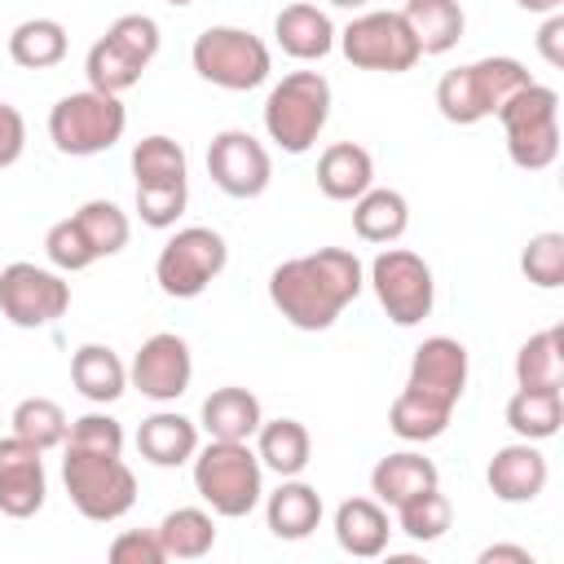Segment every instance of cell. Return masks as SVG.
I'll use <instances>...</instances> for the list:
<instances>
[{
    "label": "cell",
    "instance_id": "cell-14",
    "mask_svg": "<svg viewBox=\"0 0 564 564\" xmlns=\"http://www.w3.org/2000/svg\"><path fill=\"white\" fill-rule=\"evenodd\" d=\"M189 379H194V357H189V344H185L176 330L150 335V339L137 348L132 366H128V383H132L141 397L159 401V405L185 397V392H189Z\"/></svg>",
    "mask_w": 564,
    "mask_h": 564
},
{
    "label": "cell",
    "instance_id": "cell-37",
    "mask_svg": "<svg viewBox=\"0 0 564 564\" xmlns=\"http://www.w3.org/2000/svg\"><path fill=\"white\" fill-rule=\"evenodd\" d=\"M13 436H22L35 449H57L70 436V419L53 397H26L13 405Z\"/></svg>",
    "mask_w": 564,
    "mask_h": 564
},
{
    "label": "cell",
    "instance_id": "cell-12",
    "mask_svg": "<svg viewBox=\"0 0 564 564\" xmlns=\"http://www.w3.org/2000/svg\"><path fill=\"white\" fill-rule=\"evenodd\" d=\"M70 308V282L57 269L13 260L0 269V313L18 330H44Z\"/></svg>",
    "mask_w": 564,
    "mask_h": 564
},
{
    "label": "cell",
    "instance_id": "cell-39",
    "mask_svg": "<svg viewBox=\"0 0 564 564\" xmlns=\"http://www.w3.org/2000/svg\"><path fill=\"white\" fill-rule=\"evenodd\" d=\"M520 273L542 291L564 286V234H555V229L533 234L520 251Z\"/></svg>",
    "mask_w": 564,
    "mask_h": 564
},
{
    "label": "cell",
    "instance_id": "cell-34",
    "mask_svg": "<svg viewBox=\"0 0 564 564\" xmlns=\"http://www.w3.org/2000/svg\"><path fill=\"white\" fill-rule=\"evenodd\" d=\"M132 176L137 185H189V159L181 141L154 132L132 145Z\"/></svg>",
    "mask_w": 564,
    "mask_h": 564
},
{
    "label": "cell",
    "instance_id": "cell-43",
    "mask_svg": "<svg viewBox=\"0 0 564 564\" xmlns=\"http://www.w3.org/2000/svg\"><path fill=\"white\" fill-rule=\"evenodd\" d=\"M189 203V185H137V216L150 229H172Z\"/></svg>",
    "mask_w": 564,
    "mask_h": 564
},
{
    "label": "cell",
    "instance_id": "cell-11",
    "mask_svg": "<svg viewBox=\"0 0 564 564\" xmlns=\"http://www.w3.org/2000/svg\"><path fill=\"white\" fill-rule=\"evenodd\" d=\"M366 282L375 286L379 308L397 326H419L432 313V304H436V282H432L427 260L414 256V251H405V247H383L370 260Z\"/></svg>",
    "mask_w": 564,
    "mask_h": 564
},
{
    "label": "cell",
    "instance_id": "cell-4",
    "mask_svg": "<svg viewBox=\"0 0 564 564\" xmlns=\"http://www.w3.org/2000/svg\"><path fill=\"white\" fill-rule=\"evenodd\" d=\"M533 75L516 62V57H480V62H467V66H454L441 75L436 84V110L458 123V128H471L489 115L502 110V101L511 93H520Z\"/></svg>",
    "mask_w": 564,
    "mask_h": 564
},
{
    "label": "cell",
    "instance_id": "cell-23",
    "mask_svg": "<svg viewBox=\"0 0 564 564\" xmlns=\"http://www.w3.org/2000/svg\"><path fill=\"white\" fill-rule=\"evenodd\" d=\"M401 18H405V26H410V35H414L423 57L449 53L467 31V13H463L458 0H405Z\"/></svg>",
    "mask_w": 564,
    "mask_h": 564
},
{
    "label": "cell",
    "instance_id": "cell-6",
    "mask_svg": "<svg viewBox=\"0 0 564 564\" xmlns=\"http://www.w3.org/2000/svg\"><path fill=\"white\" fill-rule=\"evenodd\" d=\"M62 485H66L75 511L93 524H115L137 502V476L119 454H88V449L66 445Z\"/></svg>",
    "mask_w": 564,
    "mask_h": 564
},
{
    "label": "cell",
    "instance_id": "cell-50",
    "mask_svg": "<svg viewBox=\"0 0 564 564\" xmlns=\"http://www.w3.org/2000/svg\"><path fill=\"white\" fill-rule=\"evenodd\" d=\"M167 4H176V9H185V4H194V0H167Z\"/></svg>",
    "mask_w": 564,
    "mask_h": 564
},
{
    "label": "cell",
    "instance_id": "cell-22",
    "mask_svg": "<svg viewBox=\"0 0 564 564\" xmlns=\"http://www.w3.org/2000/svg\"><path fill=\"white\" fill-rule=\"evenodd\" d=\"M137 449H141V458L154 463V467H181V463H189L194 449H198V423L185 419V414H176V410H159V414L141 419V427H137Z\"/></svg>",
    "mask_w": 564,
    "mask_h": 564
},
{
    "label": "cell",
    "instance_id": "cell-24",
    "mask_svg": "<svg viewBox=\"0 0 564 564\" xmlns=\"http://www.w3.org/2000/svg\"><path fill=\"white\" fill-rule=\"evenodd\" d=\"M70 383H75V392L84 401L110 405V401H119L128 392V366L106 344H79L75 357H70Z\"/></svg>",
    "mask_w": 564,
    "mask_h": 564
},
{
    "label": "cell",
    "instance_id": "cell-20",
    "mask_svg": "<svg viewBox=\"0 0 564 564\" xmlns=\"http://www.w3.org/2000/svg\"><path fill=\"white\" fill-rule=\"evenodd\" d=\"M388 538H392V520L379 498H344L335 507V542L348 555L375 560L388 551Z\"/></svg>",
    "mask_w": 564,
    "mask_h": 564
},
{
    "label": "cell",
    "instance_id": "cell-44",
    "mask_svg": "<svg viewBox=\"0 0 564 564\" xmlns=\"http://www.w3.org/2000/svg\"><path fill=\"white\" fill-rule=\"evenodd\" d=\"M110 560H115V564H163L167 555H163L154 529H123V533L110 542Z\"/></svg>",
    "mask_w": 564,
    "mask_h": 564
},
{
    "label": "cell",
    "instance_id": "cell-16",
    "mask_svg": "<svg viewBox=\"0 0 564 564\" xmlns=\"http://www.w3.org/2000/svg\"><path fill=\"white\" fill-rule=\"evenodd\" d=\"M48 498L44 449L26 445L22 436L0 441V511L9 520H31Z\"/></svg>",
    "mask_w": 564,
    "mask_h": 564
},
{
    "label": "cell",
    "instance_id": "cell-1",
    "mask_svg": "<svg viewBox=\"0 0 564 564\" xmlns=\"http://www.w3.org/2000/svg\"><path fill=\"white\" fill-rule=\"evenodd\" d=\"M366 264L348 247H317L291 256L269 273V304L295 330H330L339 313L361 295Z\"/></svg>",
    "mask_w": 564,
    "mask_h": 564
},
{
    "label": "cell",
    "instance_id": "cell-33",
    "mask_svg": "<svg viewBox=\"0 0 564 564\" xmlns=\"http://www.w3.org/2000/svg\"><path fill=\"white\" fill-rule=\"evenodd\" d=\"M449 419H454L449 405H441V401H432V397H423V392H414V388H401L397 401H392V410H388V427H392L401 441H410V445L436 441V436L449 427Z\"/></svg>",
    "mask_w": 564,
    "mask_h": 564
},
{
    "label": "cell",
    "instance_id": "cell-8",
    "mask_svg": "<svg viewBox=\"0 0 564 564\" xmlns=\"http://www.w3.org/2000/svg\"><path fill=\"white\" fill-rule=\"evenodd\" d=\"M128 128V110L119 97L84 88V93H66L53 110H48V141L57 145V154L70 159H88V154H106Z\"/></svg>",
    "mask_w": 564,
    "mask_h": 564
},
{
    "label": "cell",
    "instance_id": "cell-9",
    "mask_svg": "<svg viewBox=\"0 0 564 564\" xmlns=\"http://www.w3.org/2000/svg\"><path fill=\"white\" fill-rule=\"evenodd\" d=\"M225 264H229L225 238L216 229H207V225H185L159 247L154 282L172 300H194L225 273Z\"/></svg>",
    "mask_w": 564,
    "mask_h": 564
},
{
    "label": "cell",
    "instance_id": "cell-38",
    "mask_svg": "<svg viewBox=\"0 0 564 564\" xmlns=\"http://www.w3.org/2000/svg\"><path fill=\"white\" fill-rule=\"evenodd\" d=\"M392 511H397V529H401L410 542H436V538H445L449 524H454V507H449V498L441 494V485H436V489H423V494H414V498H405V502L392 507Z\"/></svg>",
    "mask_w": 564,
    "mask_h": 564
},
{
    "label": "cell",
    "instance_id": "cell-17",
    "mask_svg": "<svg viewBox=\"0 0 564 564\" xmlns=\"http://www.w3.org/2000/svg\"><path fill=\"white\" fill-rule=\"evenodd\" d=\"M485 480L498 502H533L546 489L551 467H546V454L538 449V441H511V445L494 449Z\"/></svg>",
    "mask_w": 564,
    "mask_h": 564
},
{
    "label": "cell",
    "instance_id": "cell-5",
    "mask_svg": "<svg viewBox=\"0 0 564 564\" xmlns=\"http://www.w3.org/2000/svg\"><path fill=\"white\" fill-rule=\"evenodd\" d=\"M507 137V154L520 172H542L560 159V93L529 79L494 115Z\"/></svg>",
    "mask_w": 564,
    "mask_h": 564
},
{
    "label": "cell",
    "instance_id": "cell-28",
    "mask_svg": "<svg viewBox=\"0 0 564 564\" xmlns=\"http://www.w3.org/2000/svg\"><path fill=\"white\" fill-rule=\"evenodd\" d=\"M256 458L278 476H300L313 458V436L300 419H264L256 427Z\"/></svg>",
    "mask_w": 564,
    "mask_h": 564
},
{
    "label": "cell",
    "instance_id": "cell-10",
    "mask_svg": "<svg viewBox=\"0 0 564 564\" xmlns=\"http://www.w3.org/2000/svg\"><path fill=\"white\" fill-rule=\"evenodd\" d=\"M339 53L357 66V70H383V75H401L419 66V44L401 18V9H366L357 13L339 35H335Z\"/></svg>",
    "mask_w": 564,
    "mask_h": 564
},
{
    "label": "cell",
    "instance_id": "cell-13",
    "mask_svg": "<svg viewBox=\"0 0 564 564\" xmlns=\"http://www.w3.org/2000/svg\"><path fill=\"white\" fill-rule=\"evenodd\" d=\"M207 176L229 198H260L273 181V159L264 141H256L242 128H225L207 145Z\"/></svg>",
    "mask_w": 564,
    "mask_h": 564
},
{
    "label": "cell",
    "instance_id": "cell-15",
    "mask_svg": "<svg viewBox=\"0 0 564 564\" xmlns=\"http://www.w3.org/2000/svg\"><path fill=\"white\" fill-rule=\"evenodd\" d=\"M467 375H471V361H467V348L454 339V335H432L414 348V361H410V379L405 388L441 401V405H458L463 392H467Z\"/></svg>",
    "mask_w": 564,
    "mask_h": 564
},
{
    "label": "cell",
    "instance_id": "cell-30",
    "mask_svg": "<svg viewBox=\"0 0 564 564\" xmlns=\"http://www.w3.org/2000/svg\"><path fill=\"white\" fill-rule=\"evenodd\" d=\"M66 26L57 18H26L9 31V57L22 70H48L66 57Z\"/></svg>",
    "mask_w": 564,
    "mask_h": 564
},
{
    "label": "cell",
    "instance_id": "cell-29",
    "mask_svg": "<svg viewBox=\"0 0 564 564\" xmlns=\"http://www.w3.org/2000/svg\"><path fill=\"white\" fill-rule=\"evenodd\" d=\"M502 419L520 441H551L564 423V392L560 388H516Z\"/></svg>",
    "mask_w": 564,
    "mask_h": 564
},
{
    "label": "cell",
    "instance_id": "cell-45",
    "mask_svg": "<svg viewBox=\"0 0 564 564\" xmlns=\"http://www.w3.org/2000/svg\"><path fill=\"white\" fill-rule=\"evenodd\" d=\"M26 150V119L18 106L0 101V167H13Z\"/></svg>",
    "mask_w": 564,
    "mask_h": 564
},
{
    "label": "cell",
    "instance_id": "cell-48",
    "mask_svg": "<svg viewBox=\"0 0 564 564\" xmlns=\"http://www.w3.org/2000/svg\"><path fill=\"white\" fill-rule=\"evenodd\" d=\"M524 13H560L564 9V0H516Z\"/></svg>",
    "mask_w": 564,
    "mask_h": 564
},
{
    "label": "cell",
    "instance_id": "cell-40",
    "mask_svg": "<svg viewBox=\"0 0 564 564\" xmlns=\"http://www.w3.org/2000/svg\"><path fill=\"white\" fill-rule=\"evenodd\" d=\"M106 35H110L128 57H137L141 66H150V62L159 57V44H163V31H159V22H154L150 13H119V18L106 26Z\"/></svg>",
    "mask_w": 564,
    "mask_h": 564
},
{
    "label": "cell",
    "instance_id": "cell-31",
    "mask_svg": "<svg viewBox=\"0 0 564 564\" xmlns=\"http://www.w3.org/2000/svg\"><path fill=\"white\" fill-rule=\"evenodd\" d=\"M159 546L167 560H203L216 546V520L203 507H176L159 520Z\"/></svg>",
    "mask_w": 564,
    "mask_h": 564
},
{
    "label": "cell",
    "instance_id": "cell-47",
    "mask_svg": "<svg viewBox=\"0 0 564 564\" xmlns=\"http://www.w3.org/2000/svg\"><path fill=\"white\" fill-rule=\"evenodd\" d=\"M480 564H533V555L524 546H511V542H494L480 551Z\"/></svg>",
    "mask_w": 564,
    "mask_h": 564
},
{
    "label": "cell",
    "instance_id": "cell-19",
    "mask_svg": "<svg viewBox=\"0 0 564 564\" xmlns=\"http://www.w3.org/2000/svg\"><path fill=\"white\" fill-rule=\"evenodd\" d=\"M264 524L282 542H304L322 524V494L300 476H282V485L264 498Z\"/></svg>",
    "mask_w": 564,
    "mask_h": 564
},
{
    "label": "cell",
    "instance_id": "cell-49",
    "mask_svg": "<svg viewBox=\"0 0 564 564\" xmlns=\"http://www.w3.org/2000/svg\"><path fill=\"white\" fill-rule=\"evenodd\" d=\"M326 4H335V9H366L370 0H326Z\"/></svg>",
    "mask_w": 564,
    "mask_h": 564
},
{
    "label": "cell",
    "instance_id": "cell-7",
    "mask_svg": "<svg viewBox=\"0 0 564 564\" xmlns=\"http://www.w3.org/2000/svg\"><path fill=\"white\" fill-rule=\"evenodd\" d=\"M189 62H194L198 79H207V84H216L225 93H251L273 70L269 44L247 26H207L194 40Z\"/></svg>",
    "mask_w": 564,
    "mask_h": 564
},
{
    "label": "cell",
    "instance_id": "cell-27",
    "mask_svg": "<svg viewBox=\"0 0 564 564\" xmlns=\"http://www.w3.org/2000/svg\"><path fill=\"white\" fill-rule=\"evenodd\" d=\"M352 229L361 242H397L405 229H410V203L401 189H383V185H370L361 198H352Z\"/></svg>",
    "mask_w": 564,
    "mask_h": 564
},
{
    "label": "cell",
    "instance_id": "cell-18",
    "mask_svg": "<svg viewBox=\"0 0 564 564\" xmlns=\"http://www.w3.org/2000/svg\"><path fill=\"white\" fill-rule=\"evenodd\" d=\"M335 22H330V13L326 9H317V4H308V0H295V4H286L278 18H273V40H278V48L286 53V57H295V62H322L330 48H335Z\"/></svg>",
    "mask_w": 564,
    "mask_h": 564
},
{
    "label": "cell",
    "instance_id": "cell-35",
    "mask_svg": "<svg viewBox=\"0 0 564 564\" xmlns=\"http://www.w3.org/2000/svg\"><path fill=\"white\" fill-rule=\"evenodd\" d=\"M70 220L79 225V234H84V242H88V251H93L97 260L119 256V251L128 247V238H132L128 212H119L110 198H88L79 212H70Z\"/></svg>",
    "mask_w": 564,
    "mask_h": 564
},
{
    "label": "cell",
    "instance_id": "cell-3",
    "mask_svg": "<svg viewBox=\"0 0 564 564\" xmlns=\"http://www.w3.org/2000/svg\"><path fill=\"white\" fill-rule=\"evenodd\" d=\"M330 119V79L322 70H291L264 97V132L282 154H308Z\"/></svg>",
    "mask_w": 564,
    "mask_h": 564
},
{
    "label": "cell",
    "instance_id": "cell-42",
    "mask_svg": "<svg viewBox=\"0 0 564 564\" xmlns=\"http://www.w3.org/2000/svg\"><path fill=\"white\" fill-rule=\"evenodd\" d=\"M66 445L70 449H88V454H123V427L106 410H88V414L70 419Z\"/></svg>",
    "mask_w": 564,
    "mask_h": 564
},
{
    "label": "cell",
    "instance_id": "cell-46",
    "mask_svg": "<svg viewBox=\"0 0 564 564\" xmlns=\"http://www.w3.org/2000/svg\"><path fill=\"white\" fill-rule=\"evenodd\" d=\"M538 53L551 66H564V13H546V22L538 31Z\"/></svg>",
    "mask_w": 564,
    "mask_h": 564
},
{
    "label": "cell",
    "instance_id": "cell-36",
    "mask_svg": "<svg viewBox=\"0 0 564 564\" xmlns=\"http://www.w3.org/2000/svg\"><path fill=\"white\" fill-rule=\"evenodd\" d=\"M84 75H88V88L110 93V97H123L128 88L141 84L145 66H141L137 57H128L110 35H101V40L88 48V57H84Z\"/></svg>",
    "mask_w": 564,
    "mask_h": 564
},
{
    "label": "cell",
    "instance_id": "cell-2",
    "mask_svg": "<svg viewBox=\"0 0 564 564\" xmlns=\"http://www.w3.org/2000/svg\"><path fill=\"white\" fill-rule=\"evenodd\" d=\"M194 489L212 507V516L242 520L260 507L264 494V463L247 441H207L194 449Z\"/></svg>",
    "mask_w": 564,
    "mask_h": 564
},
{
    "label": "cell",
    "instance_id": "cell-21",
    "mask_svg": "<svg viewBox=\"0 0 564 564\" xmlns=\"http://www.w3.org/2000/svg\"><path fill=\"white\" fill-rule=\"evenodd\" d=\"M375 185V159L357 141H335L317 159V189L330 203H352Z\"/></svg>",
    "mask_w": 564,
    "mask_h": 564
},
{
    "label": "cell",
    "instance_id": "cell-26",
    "mask_svg": "<svg viewBox=\"0 0 564 564\" xmlns=\"http://www.w3.org/2000/svg\"><path fill=\"white\" fill-rule=\"evenodd\" d=\"M441 485V471L432 458L414 454V449H397L388 458L375 463L370 471V494L383 502V507H401L405 498L423 494V489H436Z\"/></svg>",
    "mask_w": 564,
    "mask_h": 564
},
{
    "label": "cell",
    "instance_id": "cell-32",
    "mask_svg": "<svg viewBox=\"0 0 564 564\" xmlns=\"http://www.w3.org/2000/svg\"><path fill=\"white\" fill-rule=\"evenodd\" d=\"M516 388H564V330L546 326L516 352Z\"/></svg>",
    "mask_w": 564,
    "mask_h": 564
},
{
    "label": "cell",
    "instance_id": "cell-41",
    "mask_svg": "<svg viewBox=\"0 0 564 564\" xmlns=\"http://www.w3.org/2000/svg\"><path fill=\"white\" fill-rule=\"evenodd\" d=\"M44 256H48V264H53L57 273H79V269L97 264V256L88 251V242H84V234H79V225H75L70 216L57 220V225H48V234H44Z\"/></svg>",
    "mask_w": 564,
    "mask_h": 564
},
{
    "label": "cell",
    "instance_id": "cell-25",
    "mask_svg": "<svg viewBox=\"0 0 564 564\" xmlns=\"http://www.w3.org/2000/svg\"><path fill=\"white\" fill-rule=\"evenodd\" d=\"M198 423L212 441H251L256 427L264 423V410H260V397L247 392V388H216L203 410H198Z\"/></svg>",
    "mask_w": 564,
    "mask_h": 564
}]
</instances>
